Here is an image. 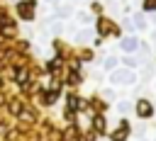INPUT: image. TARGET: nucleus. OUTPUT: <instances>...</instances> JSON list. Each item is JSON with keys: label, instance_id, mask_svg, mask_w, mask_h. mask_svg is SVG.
<instances>
[{"label": "nucleus", "instance_id": "obj_1", "mask_svg": "<svg viewBox=\"0 0 156 141\" xmlns=\"http://www.w3.org/2000/svg\"><path fill=\"white\" fill-rule=\"evenodd\" d=\"M139 114H141V117H149V114H151V105H149V102H139Z\"/></svg>", "mask_w": 156, "mask_h": 141}, {"label": "nucleus", "instance_id": "obj_2", "mask_svg": "<svg viewBox=\"0 0 156 141\" xmlns=\"http://www.w3.org/2000/svg\"><path fill=\"white\" fill-rule=\"evenodd\" d=\"M15 80L24 85V83H27V70H24V68H22V70H17V73H15Z\"/></svg>", "mask_w": 156, "mask_h": 141}, {"label": "nucleus", "instance_id": "obj_4", "mask_svg": "<svg viewBox=\"0 0 156 141\" xmlns=\"http://www.w3.org/2000/svg\"><path fill=\"white\" fill-rule=\"evenodd\" d=\"M134 46H136V41H134V39H127V41H124V49H129V51H132Z\"/></svg>", "mask_w": 156, "mask_h": 141}, {"label": "nucleus", "instance_id": "obj_3", "mask_svg": "<svg viewBox=\"0 0 156 141\" xmlns=\"http://www.w3.org/2000/svg\"><path fill=\"white\" fill-rule=\"evenodd\" d=\"M10 112H12V114H20V112H22V105H20V102H10Z\"/></svg>", "mask_w": 156, "mask_h": 141}]
</instances>
